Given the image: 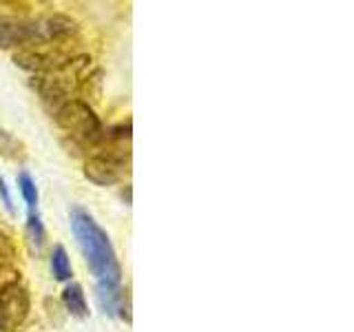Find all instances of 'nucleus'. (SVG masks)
<instances>
[{"mask_svg": "<svg viewBox=\"0 0 354 332\" xmlns=\"http://www.w3.org/2000/svg\"><path fill=\"white\" fill-rule=\"evenodd\" d=\"M0 153L9 160H25V147H22V142L7 131H0Z\"/></svg>", "mask_w": 354, "mask_h": 332, "instance_id": "obj_8", "label": "nucleus"}, {"mask_svg": "<svg viewBox=\"0 0 354 332\" xmlns=\"http://www.w3.org/2000/svg\"><path fill=\"white\" fill-rule=\"evenodd\" d=\"M53 118L62 131H66L73 140L82 144H93V147H97L104 138L102 122L95 116L93 107L84 102V100H77V98L66 100L64 104H60L53 111Z\"/></svg>", "mask_w": 354, "mask_h": 332, "instance_id": "obj_2", "label": "nucleus"}, {"mask_svg": "<svg viewBox=\"0 0 354 332\" xmlns=\"http://www.w3.org/2000/svg\"><path fill=\"white\" fill-rule=\"evenodd\" d=\"M27 237H29V241H31V246H36V250L42 248V243H44V228H42V221H40L38 210H29Z\"/></svg>", "mask_w": 354, "mask_h": 332, "instance_id": "obj_10", "label": "nucleus"}, {"mask_svg": "<svg viewBox=\"0 0 354 332\" xmlns=\"http://www.w3.org/2000/svg\"><path fill=\"white\" fill-rule=\"evenodd\" d=\"M51 273L58 282H69L71 279V261H69V255H66L64 246H55L51 252Z\"/></svg>", "mask_w": 354, "mask_h": 332, "instance_id": "obj_7", "label": "nucleus"}, {"mask_svg": "<svg viewBox=\"0 0 354 332\" xmlns=\"http://www.w3.org/2000/svg\"><path fill=\"white\" fill-rule=\"evenodd\" d=\"M16 255V246L14 241H11V237L7 235V232L0 230V261H7Z\"/></svg>", "mask_w": 354, "mask_h": 332, "instance_id": "obj_12", "label": "nucleus"}, {"mask_svg": "<svg viewBox=\"0 0 354 332\" xmlns=\"http://www.w3.org/2000/svg\"><path fill=\"white\" fill-rule=\"evenodd\" d=\"M0 195H3V199H5V206H7L9 213H14V204H11V195H9V191H7V184H5L3 177H0Z\"/></svg>", "mask_w": 354, "mask_h": 332, "instance_id": "obj_13", "label": "nucleus"}, {"mask_svg": "<svg viewBox=\"0 0 354 332\" xmlns=\"http://www.w3.org/2000/svg\"><path fill=\"white\" fill-rule=\"evenodd\" d=\"M14 282H20V273L11 268V266H7L5 261H0V290H5V288Z\"/></svg>", "mask_w": 354, "mask_h": 332, "instance_id": "obj_11", "label": "nucleus"}, {"mask_svg": "<svg viewBox=\"0 0 354 332\" xmlns=\"http://www.w3.org/2000/svg\"><path fill=\"white\" fill-rule=\"evenodd\" d=\"M18 186H20V193L25 197L29 210H33L38 204V188H36V182H33V177L27 171H22L18 175Z\"/></svg>", "mask_w": 354, "mask_h": 332, "instance_id": "obj_9", "label": "nucleus"}, {"mask_svg": "<svg viewBox=\"0 0 354 332\" xmlns=\"http://www.w3.org/2000/svg\"><path fill=\"white\" fill-rule=\"evenodd\" d=\"M0 47L3 49H36L38 31L36 20L0 18Z\"/></svg>", "mask_w": 354, "mask_h": 332, "instance_id": "obj_4", "label": "nucleus"}, {"mask_svg": "<svg viewBox=\"0 0 354 332\" xmlns=\"http://www.w3.org/2000/svg\"><path fill=\"white\" fill-rule=\"evenodd\" d=\"M124 173H129V162L106 158V155H91L84 162V175L88 182L97 186H113L120 180H124Z\"/></svg>", "mask_w": 354, "mask_h": 332, "instance_id": "obj_5", "label": "nucleus"}, {"mask_svg": "<svg viewBox=\"0 0 354 332\" xmlns=\"http://www.w3.org/2000/svg\"><path fill=\"white\" fill-rule=\"evenodd\" d=\"M29 290L20 282L9 284L0 290V330L14 332L29 317Z\"/></svg>", "mask_w": 354, "mask_h": 332, "instance_id": "obj_3", "label": "nucleus"}, {"mask_svg": "<svg viewBox=\"0 0 354 332\" xmlns=\"http://www.w3.org/2000/svg\"><path fill=\"white\" fill-rule=\"evenodd\" d=\"M62 304L64 308L69 310L73 317H86L88 315V308H86V299H84V293H82V286L80 284H66V288L62 290Z\"/></svg>", "mask_w": 354, "mask_h": 332, "instance_id": "obj_6", "label": "nucleus"}, {"mask_svg": "<svg viewBox=\"0 0 354 332\" xmlns=\"http://www.w3.org/2000/svg\"><path fill=\"white\" fill-rule=\"evenodd\" d=\"M71 230L80 243V250L86 259L88 270L95 275L97 282L120 284L122 268L115 257V250L111 246L106 230L86 213L84 208H71Z\"/></svg>", "mask_w": 354, "mask_h": 332, "instance_id": "obj_1", "label": "nucleus"}]
</instances>
